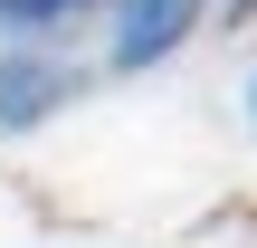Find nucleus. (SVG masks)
Wrapping results in <instances>:
<instances>
[{
	"label": "nucleus",
	"mask_w": 257,
	"mask_h": 248,
	"mask_svg": "<svg viewBox=\"0 0 257 248\" xmlns=\"http://www.w3.org/2000/svg\"><path fill=\"white\" fill-rule=\"evenodd\" d=\"M86 96V67L48 38H0V134H38Z\"/></svg>",
	"instance_id": "f257e3e1"
},
{
	"label": "nucleus",
	"mask_w": 257,
	"mask_h": 248,
	"mask_svg": "<svg viewBox=\"0 0 257 248\" xmlns=\"http://www.w3.org/2000/svg\"><path fill=\"white\" fill-rule=\"evenodd\" d=\"M210 0H105V67L114 76H143L162 57H181L200 38Z\"/></svg>",
	"instance_id": "f03ea898"
},
{
	"label": "nucleus",
	"mask_w": 257,
	"mask_h": 248,
	"mask_svg": "<svg viewBox=\"0 0 257 248\" xmlns=\"http://www.w3.org/2000/svg\"><path fill=\"white\" fill-rule=\"evenodd\" d=\"M86 10H105V0H0V38H48V29L86 19Z\"/></svg>",
	"instance_id": "7ed1b4c3"
},
{
	"label": "nucleus",
	"mask_w": 257,
	"mask_h": 248,
	"mask_svg": "<svg viewBox=\"0 0 257 248\" xmlns=\"http://www.w3.org/2000/svg\"><path fill=\"white\" fill-rule=\"evenodd\" d=\"M219 10H229V19H257V0H219Z\"/></svg>",
	"instance_id": "20e7f679"
},
{
	"label": "nucleus",
	"mask_w": 257,
	"mask_h": 248,
	"mask_svg": "<svg viewBox=\"0 0 257 248\" xmlns=\"http://www.w3.org/2000/svg\"><path fill=\"white\" fill-rule=\"evenodd\" d=\"M248 115H257V76H248Z\"/></svg>",
	"instance_id": "39448f33"
}]
</instances>
